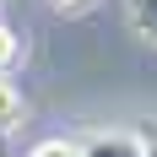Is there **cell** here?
Wrapping results in <instances>:
<instances>
[{"label":"cell","instance_id":"obj_1","mask_svg":"<svg viewBox=\"0 0 157 157\" xmlns=\"http://www.w3.org/2000/svg\"><path fill=\"white\" fill-rule=\"evenodd\" d=\"M81 157H146V152H141V136L130 130H98L81 141Z\"/></svg>","mask_w":157,"mask_h":157},{"label":"cell","instance_id":"obj_2","mask_svg":"<svg viewBox=\"0 0 157 157\" xmlns=\"http://www.w3.org/2000/svg\"><path fill=\"white\" fill-rule=\"evenodd\" d=\"M16 114H22V98H16L11 81H0V125H11Z\"/></svg>","mask_w":157,"mask_h":157},{"label":"cell","instance_id":"obj_3","mask_svg":"<svg viewBox=\"0 0 157 157\" xmlns=\"http://www.w3.org/2000/svg\"><path fill=\"white\" fill-rule=\"evenodd\" d=\"M33 157H81L76 141H44V146H33Z\"/></svg>","mask_w":157,"mask_h":157},{"label":"cell","instance_id":"obj_4","mask_svg":"<svg viewBox=\"0 0 157 157\" xmlns=\"http://www.w3.org/2000/svg\"><path fill=\"white\" fill-rule=\"evenodd\" d=\"M16 60V33L11 27H0V76H6V65Z\"/></svg>","mask_w":157,"mask_h":157},{"label":"cell","instance_id":"obj_5","mask_svg":"<svg viewBox=\"0 0 157 157\" xmlns=\"http://www.w3.org/2000/svg\"><path fill=\"white\" fill-rule=\"evenodd\" d=\"M136 22L146 33H157V0H136Z\"/></svg>","mask_w":157,"mask_h":157},{"label":"cell","instance_id":"obj_6","mask_svg":"<svg viewBox=\"0 0 157 157\" xmlns=\"http://www.w3.org/2000/svg\"><path fill=\"white\" fill-rule=\"evenodd\" d=\"M141 152H146V157H157V125H146V130H141Z\"/></svg>","mask_w":157,"mask_h":157},{"label":"cell","instance_id":"obj_7","mask_svg":"<svg viewBox=\"0 0 157 157\" xmlns=\"http://www.w3.org/2000/svg\"><path fill=\"white\" fill-rule=\"evenodd\" d=\"M60 6H81V0H60Z\"/></svg>","mask_w":157,"mask_h":157}]
</instances>
